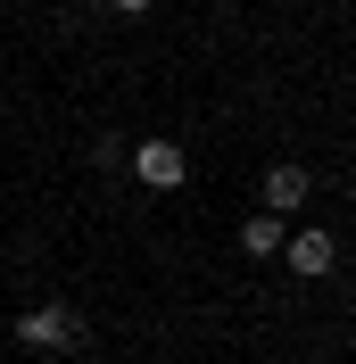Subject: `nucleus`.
<instances>
[{
  "mask_svg": "<svg viewBox=\"0 0 356 364\" xmlns=\"http://www.w3.org/2000/svg\"><path fill=\"white\" fill-rule=\"evenodd\" d=\"M17 340L25 348H83V315L58 306V298H50V306H25V315H17Z\"/></svg>",
  "mask_w": 356,
  "mask_h": 364,
  "instance_id": "nucleus-1",
  "label": "nucleus"
},
{
  "mask_svg": "<svg viewBox=\"0 0 356 364\" xmlns=\"http://www.w3.org/2000/svg\"><path fill=\"white\" fill-rule=\"evenodd\" d=\"M182 174H191V158H182L174 141H133V182H150V191H174Z\"/></svg>",
  "mask_w": 356,
  "mask_h": 364,
  "instance_id": "nucleus-2",
  "label": "nucleus"
},
{
  "mask_svg": "<svg viewBox=\"0 0 356 364\" xmlns=\"http://www.w3.org/2000/svg\"><path fill=\"white\" fill-rule=\"evenodd\" d=\"M282 249H290V273H307V282H323V273L340 265V240H332V232H290Z\"/></svg>",
  "mask_w": 356,
  "mask_h": 364,
  "instance_id": "nucleus-3",
  "label": "nucleus"
},
{
  "mask_svg": "<svg viewBox=\"0 0 356 364\" xmlns=\"http://www.w3.org/2000/svg\"><path fill=\"white\" fill-rule=\"evenodd\" d=\"M307 191H315V174H307V166H273V174H266V215H290V207H307Z\"/></svg>",
  "mask_w": 356,
  "mask_h": 364,
  "instance_id": "nucleus-4",
  "label": "nucleus"
},
{
  "mask_svg": "<svg viewBox=\"0 0 356 364\" xmlns=\"http://www.w3.org/2000/svg\"><path fill=\"white\" fill-rule=\"evenodd\" d=\"M282 240H290V232H282V215H248V224H241V249H248V257H273Z\"/></svg>",
  "mask_w": 356,
  "mask_h": 364,
  "instance_id": "nucleus-5",
  "label": "nucleus"
},
{
  "mask_svg": "<svg viewBox=\"0 0 356 364\" xmlns=\"http://www.w3.org/2000/svg\"><path fill=\"white\" fill-rule=\"evenodd\" d=\"M108 9H125V17H141V9H150V0H108Z\"/></svg>",
  "mask_w": 356,
  "mask_h": 364,
  "instance_id": "nucleus-6",
  "label": "nucleus"
}]
</instances>
